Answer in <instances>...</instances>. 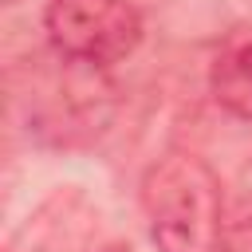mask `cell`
<instances>
[{"instance_id": "6da1fadb", "label": "cell", "mask_w": 252, "mask_h": 252, "mask_svg": "<svg viewBox=\"0 0 252 252\" xmlns=\"http://www.w3.org/2000/svg\"><path fill=\"white\" fill-rule=\"evenodd\" d=\"M142 209L150 220V236L161 252L224 248L220 181L197 154H161L142 177Z\"/></svg>"}, {"instance_id": "7a4b0ae2", "label": "cell", "mask_w": 252, "mask_h": 252, "mask_svg": "<svg viewBox=\"0 0 252 252\" xmlns=\"http://www.w3.org/2000/svg\"><path fill=\"white\" fill-rule=\"evenodd\" d=\"M43 24L51 47L87 67H110L142 39V20L126 0H47Z\"/></svg>"}, {"instance_id": "3957f363", "label": "cell", "mask_w": 252, "mask_h": 252, "mask_svg": "<svg viewBox=\"0 0 252 252\" xmlns=\"http://www.w3.org/2000/svg\"><path fill=\"white\" fill-rule=\"evenodd\" d=\"M209 87H213V98L232 118L252 122V32L232 35L217 51L213 71H209Z\"/></svg>"}, {"instance_id": "277c9868", "label": "cell", "mask_w": 252, "mask_h": 252, "mask_svg": "<svg viewBox=\"0 0 252 252\" xmlns=\"http://www.w3.org/2000/svg\"><path fill=\"white\" fill-rule=\"evenodd\" d=\"M102 252H130V248H126V244H106Z\"/></svg>"}]
</instances>
